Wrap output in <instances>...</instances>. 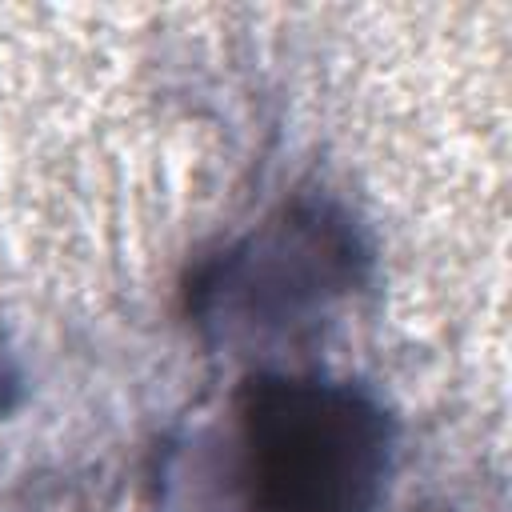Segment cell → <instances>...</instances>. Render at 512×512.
Here are the masks:
<instances>
[{
  "label": "cell",
  "mask_w": 512,
  "mask_h": 512,
  "mask_svg": "<svg viewBox=\"0 0 512 512\" xmlns=\"http://www.w3.org/2000/svg\"><path fill=\"white\" fill-rule=\"evenodd\" d=\"M384 460V416L344 384L268 376L236 404L244 512H372Z\"/></svg>",
  "instance_id": "1"
}]
</instances>
